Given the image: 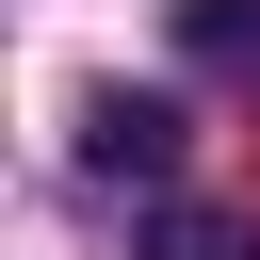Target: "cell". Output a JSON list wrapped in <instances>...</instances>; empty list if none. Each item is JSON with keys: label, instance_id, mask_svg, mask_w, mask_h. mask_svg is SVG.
<instances>
[{"label": "cell", "instance_id": "3957f363", "mask_svg": "<svg viewBox=\"0 0 260 260\" xmlns=\"http://www.w3.org/2000/svg\"><path fill=\"white\" fill-rule=\"evenodd\" d=\"M162 260H260L244 211H162Z\"/></svg>", "mask_w": 260, "mask_h": 260}, {"label": "cell", "instance_id": "6da1fadb", "mask_svg": "<svg viewBox=\"0 0 260 260\" xmlns=\"http://www.w3.org/2000/svg\"><path fill=\"white\" fill-rule=\"evenodd\" d=\"M81 162H98V179H162V162H179V114H162V98H81Z\"/></svg>", "mask_w": 260, "mask_h": 260}, {"label": "cell", "instance_id": "7a4b0ae2", "mask_svg": "<svg viewBox=\"0 0 260 260\" xmlns=\"http://www.w3.org/2000/svg\"><path fill=\"white\" fill-rule=\"evenodd\" d=\"M179 49L211 81H260V0H179Z\"/></svg>", "mask_w": 260, "mask_h": 260}]
</instances>
